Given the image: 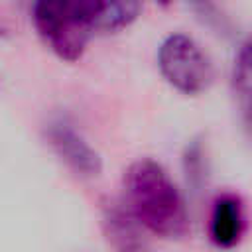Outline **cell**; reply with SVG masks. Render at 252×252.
<instances>
[{
    "mask_svg": "<svg viewBox=\"0 0 252 252\" xmlns=\"http://www.w3.org/2000/svg\"><path fill=\"white\" fill-rule=\"evenodd\" d=\"M124 195L130 217L161 238H183L189 232L185 201L167 171L150 158L132 161L124 173Z\"/></svg>",
    "mask_w": 252,
    "mask_h": 252,
    "instance_id": "cell-1",
    "label": "cell"
},
{
    "mask_svg": "<svg viewBox=\"0 0 252 252\" xmlns=\"http://www.w3.org/2000/svg\"><path fill=\"white\" fill-rule=\"evenodd\" d=\"M100 0H39L32 6L33 28L63 61H77L96 32Z\"/></svg>",
    "mask_w": 252,
    "mask_h": 252,
    "instance_id": "cell-2",
    "label": "cell"
},
{
    "mask_svg": "<svg viewBox=\"0 0 252 252\" xmlns=\"http://www.w3.org/2000/svg\"><path fill=\"white\" fill-rule=\"evenodd\" d=\"M158 67L163 79L185 94L205 91L213 81V63L201 45L185 35H167L158 49Z\"/></svg>",
    "mask_w": 252,
    "mask_h": 252,
    "instance_id": "cell-3",
    "label": "cell"
},
{
    "mask_svg": "<svg viewBox=\"0 0 252 252\" xmlns=\"http://www.w3.org/2000/svg\"><path fill=\"white\" fill-rule=\"evenodd\" d=\"M47 140L55 154L79 175L94 177L102 169V159L98 152L69 124L57 122L47 130Z\"/></svg>",
    "mask_w": 252,
    "mask_h": 252,
    "instance_id": "cell-4",
    "label": "cell"
},
{
    "mask_svg": "<svg viewBox=\"0 0 252 252\" xmlns=\"http://www.w3.org/2000/svg\"><path fill=\"white\" fill-rule=\"evenodd\" d=\"M244 232V209L236 195L224 193L213 201L209 217V236L219 248H232Z\"/></svg>",
    "mask_w": 252,
    "mask_h": 252,
    "instance_id": "cell-5",
    "label": "cell"
},
{
    "mask_svg": "<svg viewBox=\"0 0 252 252\" xmlns=\"http://www.w3.org/2000/svg\"><path fill=\"white\" fill-rule=\"evenodd\" d=\"M232 89L244 124L252 132V37H248L234 59Z\"/></svg>",
    "mask_w": 252,
    "mask_h": 252,
    "instance_id": "cell-6",
    "label": "cell"
},
{
    "mask_svg": "<svg viewBox=\"0 0 252 252\" xmlns=\"http://www.w3.org/2000/svg\"><path fill=\"white\" fill-rule=\"evenodd\" d=\"M140 2L130 0H100L96 14V32H114L130 26L140 14Z\"/></svg>",
    "mask_w": 252,
    "mask_h": 252,
    "instance_id": "cell-7",
    "label": "cell"
},
{
    "mask_svg": "<svg viewBox=\"0 0 252 252\" xmlns=\"http://www.w3.org/2000/svg\"><path fill=\"white\" fill-rule=\"evenodd\" d=\"M130 252H136V250H130Z\"/></svg>",
    "mask_w": 252,
    "mask_h": 252,
    "instance_id": "cell-8",
    "label": "cell"
}]
</instances>
